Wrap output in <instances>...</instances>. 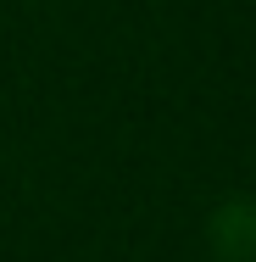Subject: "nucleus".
<instances>
[{"label": "nucleus", "instance_id": "f257e3e1", "mask_svg": "<svg viewBox=\"0 0 256 262\" xmlns=\"http://www.w3.org/2000/svg\"><path fill=\"white\" fill-rule=\"evenodd\" d=\"M206 240L223 262H256V201L251 195H234L212 212L206 223Z\"/></svg>", "mask_w": 256, "mask_h": 262}]
</instances>
